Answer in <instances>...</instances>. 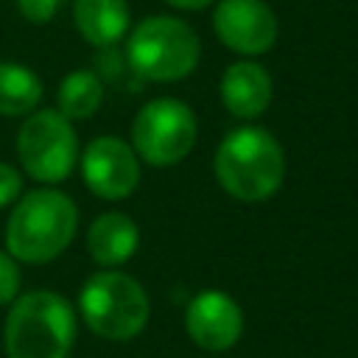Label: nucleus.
Returning <instances> with one entry per match:
<instances>
[{"mask_svg":"<svg viewBox=\"0 0 358 358\" xmlns=\"http://www.w3.org/2000/svg\"><path fill=\"white\" fill-rule=\"evenodd\" d=\"M20 291V268L8 252L0 249V305L14 302Z\"/></svg>","mask_w":358,"mask_h":358,"instance_id":"obj_16","label":"nucleus"},{"mask_svg":"<svg viewBox=\"0 0 358 358\" xmlns=\"http://www.w3.org/2000/svg\"><path fill=\"white\" fill-rule=\"evenodd\" d=\"M140 243V229L126 213H103L87 229V249L98 266L126 263Z\"/></svg>","mask_w":358,"mask_h":358,"instance_id":"obj_12","label":"nucleus"},{"mask_svg":"<svg viewBox=\"0 0 358 358\" xmlns=\"http://www.w3.org/2000/svg\"><path fill=\"white\" fill-rule=\"evenodd\" d=\"M76 341V310L53 291H28L14 299L3 347L8 358H67Z\"/></svg>","mask_w":358,"mask_h":358,"instance_id":"obj_3","label":"nucleus"},{"mask_svg":"<svg viewBox=\"0 0 358 358\" xmlns=\"http://www.w3.org/2000/svg\"><path fill=\"white\" fill-rule=\"evenodd\" d=\"M165 3L179 8V11H201V8L213 6V0H165Z\"/></svg>","mask_w":358,"mask_h":358,"instance_id":"obj_19","label":"nucleus"},{"mask_svg":"<svg viewBox=\"0 0 358 358\" xmlns=\"http://www.w3.org/2000/svg\"><path fill=\"white\" fill-rule=\"evenodd\" d=\"M81 176L95 196H101L106 201H117V199H126L137 187L140 157L120 137L103 134V137H95L84 148Z\"/></svg>","mask_w":358,"mask_h":358,"instance_id":"obj_9","label":"nucleus"},{"mask_svg":"<svg viewBox=\"0 0 358 358\" xmlns=\"http://www.w3.org/2000/svg\"><path fill=\"white\" fill-rule=\"evenodd\" d=\"M131 143L134 154L148 165H176L196 143V115L179 98H154L140 106L131 123Z\"/></svg>","mask_w":358,"mask_h":358,"instance_id":"obj_7","label":"nucleus"},{"mask_svg":"<svg viewBox=\"0 0 358 358\" xmlns=\"http://www.w3.org/2000/svg\"><path fill=\"white\" fill-rule=\"evenodd\" d=\"M126 59L131 70L148 81H182L201 59L196 31L168 14L145 17L126 39Z\"/></svg>","mask_w":358,"mask_h":358,"instance_id":"obj_4","label":"nucleus"},{"mask_svg":"<svg viewBox=\"0 0 358 358\" xmlns=\"http://www.w3.org/2000/svg\"><path fill=\"white\" fill-rule=\"evenodd\" d=\"M78 310L95 336L129 341L148 322V294L123 271H98L84 282Z\"/></svg>","mask_w":358,"mask_h":358,"instance_id":"obj_5","label":"nucleus"},{"mask_svg":"<svg viewBox=\"0 0 358 358\" xmlns=\"http://www.w3.org/2000/svg\"><path fill=\"white\" fill-rule=\"evenodd\" d=\"M215 179L238 201L271 199L285 176V154L271 131L241 126L229 131L215 151Z\"/></svg>","mask_w":358,"mask_h":358,"instance_id":"obj_1","label":"nucleus"},{"mask_svg":"<svg viewBox=\"0 0 358 358\" xmlns=\"http://www.w3.org/2000/svg\"><path fill=\"white\" fill-rule=\"evenodd\" d=\"M42 101V81L34 70L17 62H0V115L20 117L31 115Z\"/></svg>","mask_w":358,"mask_h":358,"instance_id":"obj_14","label":"nucleus"},{"mask_svg":"<svg viewBox=\"0 0 358 358\" xmlns=\"http://www.w3.org/2000/svg\"><path fill=\"white\" fill-rule=\"evenodd\" d=\"M101 101H103V84L92 70H73L59 84V112L67 120L92 117Z\"/></svg>","mask_w":358,"mask_h":358,"instance_id":"obj_15","label":"nucleus"},{"mask_svg":"<svg viewBox=\"0 0 358 358\" xmlns=\"http://www.w3.org/2000/svg\"><path fill=\"white\" fill-rule=\"evenodd\" d=\"M218 90H221V103L227 106L229 115L252 120L266 112V106L271 103L274 87H271V76L263 64H257L252 59H241L224 70Z\"/></svg>","mask_w":358,"mask_h":358,"instance_id":"obj_11","label":"nucleus"},{"mask_svg":"<svg viewBox=\"0 0 358 358\" xmlns=\"http://www.w3.org/2000/svg\"><path fill=\"white\" fill-rule=\"evenodd\" d=\"M20 190H22V179H20V173H17L11 165L0 162V207L11 204V201L20 196Z\"/></svg>","mask_w":358,"mask_h":358,"instance_id":"obj_18","label":"nucleus"},{"mask_svg":"<svg viewBox=\"0 0 358 358\" xmlns=\"http://www.w3.org/2000/svg\"><path fill=\"white\" fill-rule=\"evenodd\" d=\"M17 8H20V14H22L28 22L42 25V22H48V20L56 14L59 0H17Z\"/></svg>","mask_w":358,"mask_h":358,"instance_id":"obj_17","label":"nucleus"},{"mask_svg":"<svg viewBox=\"0 0 358 358\" xmlns=\"http://www.w3.org/2000/svg\"><path fill=\"white\" fill-rule=\"evenodd\" d=\"M185 330L201 350L221 352L241 338L243 313L229 294L207 288L190 299L185 310Z\"/></svg>","mask_w":358,"mask_h":358,"instance_id":"obj_10","label":"nucleus"},{"mask_svg":"<svg viewBox=\"0 0 358 358\" xmlns=\"http://www.w3.org/2000/svg\"><path fill=\"white\" fill-rule=\"evenodd\" d=\"M213 31L224 48L241 56H260L274 48L280 25L266 0H218Z\"/></svg>","mask_w":358,"mask_h":358,"instance_id":"obj_8","label":"nucleus"},{"mask_svg":"<svg viewBox=\"0 0 358 358\" xmlns=\"http://www.w3.org/2000/svg\"><path fill=\"white\" fill-rule=\"evenodd\" d=\"M78 227L73 199L53 187H39L14 204L6 221V249L22 263H48L62 255Z\"/></svg>","mask_w":358,"mask_h":358,"instance_id":"obj_2","label":"nucleus"},{"mask_svg":"<svg viewBox=\"0 0 358 358\" xmlns=\"http://www.w3.org/2000/svg\"><path fill=\"white\" fill-rule=\"evenodd\" d=\"M17 154L28 176H34L36 182H64L78 162V140L73 123L59 109L31 112L20 126Z\"/></svg>","mask_w":358,"mask_h":358,"instance_id":"obj_6","label":"nucleus"},{"mask_svg":"<svg viewBox=\"0 0 358 358\" xmlns=\"http://www.w3.org/2000/svg\"><path fill=\"white\" fill-rule=\"evenodd\" d=\"M73 22L78 34L95 45L109 48L129 31V3L126 0H76Z\"/></svg>","mask_w":358,"mask_h":358,"instance_id":"obj_13","label":"nucleus"}]
</instances>
